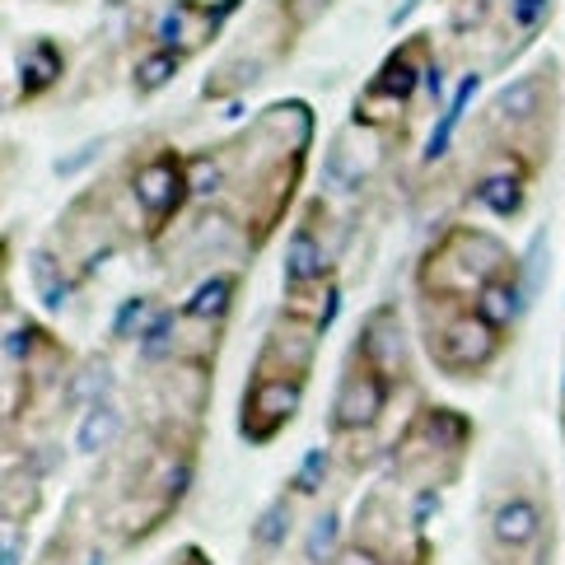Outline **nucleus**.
I'll list each match as a JSON object with an SVG mask.
<instances>
[{
	"label": "nucleus",
	"instance_id": "1",
	"mask_svg": "<svg viewBox=\"0 0 565 565\" xmlns=\"http://www.w3.org/2000/svg\"><path fill=\"white\" fill-rule=\"evenodd\" d=\"M495 347H500V328H491V322L472 309V313H458L449 328H444L439 347H435V360L444 370H454V374H477V370L491 365Z\"/></svg>",
	"mask_w": 565,
	"mask_h": 565
},
{
	"label": "nucleus",
	"instance_id": "2",
	"mask_svg": "<svg viewBox=\"0 0 565 565\" xmlns=\"http://www.w3.org/2000/svg\"><path fill=\"white\" fill-rule=\"evenodd\" d=\"M383 402H388V388H383V370L374 365V360H365V365L347 370V379H341L337 388V407H332V426L337 430H370L374 420L383 416Z\"/></svg>",
	"mask_w": 565,
	"mask_h": 565
},
{
	"label": "nucleus",
	"instance_id": "3",
	"mask_svg": "<svg viewBox=\"0 0 565 565\" xmlns=\"http://www.w3.org/2000/svg\"><path fill=\"white\" fill-rule=\"evenodd\" d=\"M299 397H305V383H299V374L257 379L248 388V397H244V435L257 439V444L271 439L299 412Z\"/></svg>",
	"mask_w": 565,
	"mask_h": 565
},
{
	"label": "nucleus",
	"instance_id": "4",
	"mask_svg": "<svg viewBox=\"0 0 565 565\" xmlns=\"http://www.w3.org/2000/svg\"><path fill=\"white\" fill-rule=\"evenodd\" d=\"M183 192H192L188 188V169L178 164L173 154H159V159H150V164H140V173H136V201H140V211L150 215L154 230L164 225L178 206H183Z\"/></svg>",
	"mask_w": 565,
	"mask_h": 565
},
{
	"label": "nucleus",
	"instance_id": "5",
	"mask_svg": "<svg viewBox=\"0 0 565 565\" xmlns=\"http://www.w3.org/2000/svg\"><path fill=\"white\" fill-rule=\"evenodd\" d=\"M537 537H542V510H537V500L510 495V500L495 504V514H491V542H495V547L523 552V547H533Z\"/></svg>",
	"mask_w": 565,
	"mask_h": 565
},
{
	"label": "nucleus",
	"instance_id": "6",
	"mask_svg": "<svg viewBox=\"0 0 565 565\" xmlns=\"http://www.w3.org/2000/svg\"><path fill=\"white\" fill-rule=\"evenodd\" d=\"M328 276V257H322L313 230H295L290 248H286V286L290 290H305L313 280Z\"/></svg>",
	"mask_w": 565,
	"mask_h": 565
},
{
	"label": "nucleus",
	"instance_id": "7",
	"mask_svg": "<svg viewBox=\"0 0 565 565\" xmlns=\"http://www.w3.org/2000/svg\"><path fill=\"white\" fill-rule=\"evenodd\" d=\"M416 62H412V52H393L388 56V66H383L374 75V85H370V98H388V104H407V98L416 94Z\"/></svg>",
	"mask_w": 565,
	"mask_h": 565
},
{
	"label": "nucleus",
	"instance_id": "8",
	"mask_svg": "<svg viewBox=\"0 0 565 565\" xmlns=\"http://www.w3.org/2000/svg\"><path fill=\"white\" fill-rule=\"evenodd\" d=\"M230 305H234V276H211V280H201V286L192 290L183 313L196 318V322H211V318H225Z\"/></svg>",
	"mask_w": 565,
	"mask_h": 565
},
{
	"label": "nucleus",
	"instance_id": "9",
	"mask_svg": "<svg viewBox=\"0 0 565 565\" xmlns=\"http://www.w3.org/2000/svg\"><path fill=\"white\" fill-rule=\"evenodd\" d=\"M477 313L491 322V328H510L519 318V290L510 280H481L477 286Z\"/></svg>",
	"mask_w": 565,
	"mask_h": 565
},
{
	"label": "nucleus",
	"instance_id": "10",
	"mask_svg": "<svg viewBox=\"0 0 565 565\" xmlns=\"http://www.w3.org/2000/svg\"><path fill=\"white\" fill-rule=\"evenodd\" d=\"M56 79H62V52H56V43H33L24 52V89L43 94L56 85Z\"/></svg>",
	"mask_w": 565,
	"mask_h": 565
},
{
	"label": "nucleus",
	"instance_id": "11",
	"mask_svg": "<svg viewBox=\"0 0 565 565\" xmlns=\"http://www.w3.org/2000/svg\"><path fill=\"white\" fill-rule=\"evenodd\" d=\"M178 71H183V52L159 47V52H150V56H140L136 62V89L140 94H159Z\"/></svg>",
	"mask_w": 565,
	"mask_h": 565
},
{
	"label": "nucleus",
	"instance_id": "12",
	"mask_svg": "<svg viewBox=\"0 0 565 565\" xmlns=\"http://www.w3.org/2000/svg\"><path fill=\"white\" fill-rule=\"evenodd\" d=\"M477 196H481V206L495 211V215H519L523 206V183L514 173H487L477 183Z\"/></svg>",
	"mask_w": 565,
	"mask_h": 565
},
{
	"label": "nucleus",
	"instance_id": "13",
	"mask_svg": "<svg viewBox=\"0 0 565 565\" xmlns=\"http://www.w3.org/2000/svg\"><path fill=\"white\" fill-rule=\"evenodd\" d=\"M29 267H33V286H38V299H43L47 309H62L66 305V271L56 267V257L47 248H38L29 257Z\"/></svg>",
	"mask_w": 565,
	"mask_h": 565
},
{
	"label": "nucleus",
	"instance_id": "14",
	"mask_svg": "<svg viewBox=\"0 0 565 565\" xmlns=\"http://www.w3.org/2000/svg\"><path fill=\"white\" fill-rule=\"evenodd\" d=\"M117 435H122V416L113 407H94L85 420H79V454H104Z\"/></svg>",
	"mask_w": 565,
	"mask_h": 565
},
{
	"label": "nucleus",
	"instance_id": "15",
	"mask_svg": "<svg viewBox=\"0 0 565 565\" xmlns=\"http://www.w3.org/2000/svg\"><path fill=\"white\" fill-rule=\"evenodd\" d=\"M286 533H290V500H276V504H267V510L257 514L253 542H257L262 552H276L280 542H286Z\"/></svg>",
	"mask_w": 565,
	"mask_h": 565
},
{
	"label": "nucleus",
	"instance_id": "16",
	"mask_svg": "<svg viewBox=\"0 0 565 565\" xmlns=\"http://www.w3.org/2000/svg\"><path fill=\"white\" fill-rule=\"evenodd\" d=\"M533 108H537V79H519V85L500 89V98H495V113L514 117V122H529Z\"/></svg>",
	"mask_w": 565,
	"mask_h": 565
},
{
	"label": "nucleus",
	"instance_id": "17",
	"mask_svg": "<svg viewBox=\"0 0 565 565\" xmlns=\"http://www.w3.org/2000/svg\"><path fill=\"white\" fill-rule=\"evenodd\" d=\"M477 85H481V79H477V75H468V79H462V85H458V98H454V108H449V117H444V122L435 127V136H430V150H426V159H439V154H444V146H449V136H454V127H458V117H462V108H468V98L477 94Z\"/></svg>",
	"mask_w": 565,
	"mask_h": 565
},
{
	"label": "nucleus",
	"instance_id": "18",
	"mask_svg": "<svg viewBox=\"0 0 565 565\" xmlns=\"http://www.w3.org/2000/svg\"><path fill=\"white\" fill-rule=\"evenodd\" d=\"M169 328H173V313H164V309H150V318H146V328L136 332V341H140V355L146 360H159L169 351Z\"/></svg>",
	"mask_w": 565,
	"mask_h": 565
},
{
	"label": "nucleus",
	"instance_id": "19",
	"mask_svg": "<svg viewBox=\"0 0 565 565\" xmlns=\"http://www.w3.org/2000/svg\"><path fill=\"white\" fill-rule=\"evenodd\" d=\"M328 468H332V454H328V449H309V454H305V468L295 472L290 487H295L299 495H313L322 481H328Z\"/></svg>",
	"mask_w": 565,
	"mask_h": 565
},
{
	"label": "nucleus",
	"instance_id": "20",
	"mask_svg": "<svg viewBox=\"0 0 565 565\" xmlns=\"http://www.w3.org/2000/svg\"><path fill=\"white\" fill-rule=\"evenodd\" d=\"M305 552H309L313 565H328V556L337 552V510L313 519V533H309V547Z\"/></svg>",
	"mask_w": 565,
	"mask_h": 565
},
{
	"label": "nucleus",
	"instance_id": "21",
	"mask_svg": "<svg viewBox=\"0 0 565 565\" xmlns=\"http://www.w3.org/2000/svg\"><path fill=\"white\" fill-rule=\"evenodd\" d=\"M188 188H192V196H215V188H220L215 154H196L192 159V164H188Z\"/></svg>",
	"mask_w": 565,
	"mask_h": 565
},
{
	"label": "nucleus",
	"instance_id": "22",
	"mask_svg": "<svg viewBox=\"0 0 565 565\" xmlns=\"http://www.w3.org/2000/svg\"><path fill=\"white\" fill-rule=\"evenodd\" d=\"M146 318H150V299H127L122 313H117V322H113V332L117 337H136L140 328H146Z\"/></svg>",
	"mask_w": 565,
	"mask_h": 565
},
{
	"label": "nucleus",
	"instance_id": "23",
	"mask_svg": "<svg viewBox=\"0 0 565 565\" xmlns=\"http://www.w3.org/2000/svg\"><path fill=\"white\" fill-rule=\"evenodd\" d=\"M332 565H383V556L370 552L365 542H355V547H341V552L332 556Z\"/></svg>",
	"mask_w": 565,
	"mask_h": 565
},
{
	"label": "nucleus",
	"instance_id": "24",
	"mask_svg": "<svg viewBox=\"0 0 565 565\" xmlns=\"http://www.w3.org/2000/svg\"><path fill=\"white\" fill-rule=\"evenodd\" d=\"M542 10H547V0H514V14H519V24H537L542 19Z\"/></svg>",
	"mask_w": 565,
	"mask_h": 565
},
{
	"label": "nucleus",
	"instance_id": "25",
	"mask_svg": "<svg viewBox=\"0 0 565 565\" xmlns=\"http://www.w3.org/2000/svg\"><path fill=\"white\" fill-rule=\"evenodd\" d=\"M188 565H206V561H201V556H196V552H192V556H188Z\"/></svg>",
	"mask_w": 565,
	"mask_h": 565
}]
</instances>
